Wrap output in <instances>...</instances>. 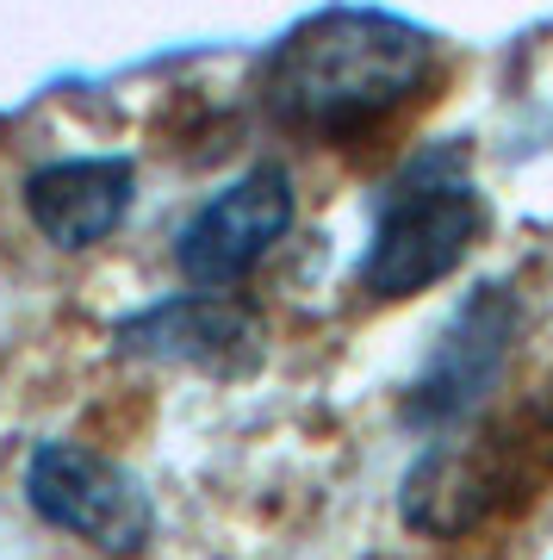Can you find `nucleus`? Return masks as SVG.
I'll return each mask as SVG.
<instances>
[{
    "mask_svg": "<svg viewBox=\"0 0 553 560\" xmlns=\"http://www.w3.org/2000/svg\"><path fill=\"white\" fill-rule=\"evenodd\" d=\"M435 81V38L392 13L330 7L274 44L261 62V106L280 131L355 143L398 119Z\"/></svg>",
    "mask_w": 553,
    "mask_h": 560,
    "instance_id": "nucleus-1",
    "label": "nucleus"
},
{
    "mask_svg": "<svg viewBox=\"0 0 553 560\" xmlns=\"http://www.w3.org/2000/svg\"><path fill=\"white\" fill-rule=\"evenodd\" d=\"M553 486V374L534 393H516L473 430L423 448L404 486L398 517L430 541H467L492 523L529 511Z\"/></svg>",
    "mask_w": 553,
    "mask_h": 560,
    "instance_id": "nucleus-2",
    "label": "nucleus"
},
{
    "mask_svg": "<svg viewBox=\"0 0 553 560\" xmlns=\"http://www.w3.org/2000/svg\"><path fill=\"white\" fill-rule=\"evenodd\" d=\"M460 162L467 156H460L455 143L430 150L386 194V206H379V219H374V237H367V256L355 268L367 300L430 293L435 280H448L479 249L492 212H485V194L460 175Z\"/></svg>",
    "mask_w": 553,
    "mask_h": 560,
    "instance_id": "nucleus-3",
    "label": "nucleus"
},
{
    "mask_svg": "<svg viewBox=\"0 0 553 560\" xmlns=\"http://www.w3.org/2000/svg\"><path fill=\"white\" fill-rule=\"evenodd\" d=\"M25 504L94 555L138 560L156 541V499L125 460L87 442H38L25 460Z\"/></svg>",
    "mask_w": 553,
    "mask_h": 560,
    "instance_id": "nucleus-4",
    "label": "nucleus"
},
{
    "mask_svg": "<svg viewBox=\"0 0 553 560\" xmlns=\"http://www.w3.org/2000/svg\"><path fill=\"white\" fill-rule=\"evenodd\" d=\"M298 219V187L280 162H256L224 194L199 206L175 237V268L199 293H224L256 275V261L274 249Z\"/></svg>",
    "mask_w": 553,
    "mask_h": 560,
    "instance_id": "nucleus-5",
    "label": "nucleus"
},
{
    "mask_svg": "<svg viewBox=\"0 0 553 560\" xmlns=\"http://www.w3.org/2000/svg\"><path fill=\"white\" fill-rule=\"evenodd\" d=\"M113 349L131 361L193 368L212 381H243L268 355V324L237 293H180L113 324Z\"/></svg>",
    "mask_w": 553,
    "mask_h": 560,
    "instance_id": "nucleus-6",
    "label": "nucleus"
},
{
    "mask_svg": "<svg viewBox=\"0 0 553 560\" xmlns=\"http://www.w3.org/2000/svg\"><path fill=\"white\" fill-rule=\"evenodd\" d=\"M516 324H522L516 287H479L473 300L460 305V318L448 324V337L435 342L430 368L411 381L404 418L423 423V430L430 423H455L485 393H497L504 361H510V342H516Z\"/></svg>",
    "mask_w": 553,
    "mask_h": 560,
    "instance_id": "nucleus-7",
    "label": "nucleus"
},
{
    "mask_svg": "<svg viewBox=\"0 0 553 560\" xmlns=\"http://www.w3.org/2000/svg\"><path fill=\"white\" fill-rule=\"evenodd\" d=\"M138 168L125 156H69L25 175V219L57 249H94L131 219Z\"/></svg>",
    "mask_w": 553,
    "mask_h": 560,
    "instance_id": "nucleus-8",
    "label": "nucleus"
}]
</instances>
